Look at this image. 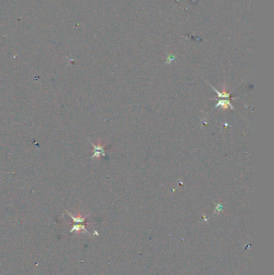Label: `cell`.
<instances>
[{"instance_id": "6", "label": "cell", "mask_w": 274, "mask_h": 275, "mask_svg": "<svg viewBox=\"0 0 274 275\" xmlns=\"http://www.w3.org/2000/svg\"><path fill=\"white\" fill-rule=\"evenodd\" d=\"M223 204H221V203H218V204H216V205H215V212H214V213H219V212H220L221 211H222V210H223Z\"/></svg>"}, {"instance_id": "5", "label": "cell", "mask_w": 274, "mask_h": 275, "mask_svg": "<svg viewBox=\"0 0 274 275\" xmlns=\"http://www.w3.org/2000/svg\"><path fill=\"white\" fill-rule=\"evenodd\" d=\"M211 87H212V89L216 92L218 97H219V98H229V97H230V93H227L226 90H225V89H223V92H222V93H219V92L218 91V90H216L213 86H211Z\"/></svg>"}, {"instance_id": "3", "label": "cell", "mask_w": 274, "mask_h": 275, "mask_svg": "<svg viewBox=\"0 0 274 275\" xmlns=\"http://www.w3.org/2000/svg\"><path fill=\"white\" fill-rule=\"evenodd\" d=\"M219 106H220L221 108H222V109H228V108L229 106L231 107L232 109H234V107H233L232 105V104H231V102H230V101H229V100H228V99L219 100V101H218V103H217V105H215V107H219Z\"/></svg>"}, {"instance_id": "1", "label": "cell", "mask_w": 274, "mask_h": 275, "mask_svg": "<svg viewBox=\"0 0 274 275\" xmlns=\"http://www.w3.org/2000/svg\"><path fill=\"white\" fill-rule=\"evenodd\" d=\"M92 146H93V148H94V154H93L92 158H98V157H100L101 155L105 156V149H104V147H103V146H101V145H97H97L94 144H92Z\"/></svg>"}, {"instance_id": "2", "label": "cell", "mask_w": 274, "mask_h": 275, "mask_svg": "<svg viewBox=\"0 0 274 275\" xmlns=\"http://www.w3.org/2000/svg\"><path fill=\"white\" fill-rule=\"evenodd\" d=\"M81 231H83V232H85V233H86L90 234L89 232H88V230L85 228V224H74V225L73 226V228H71V230H70V233H74V232H76V233H80Z\"/></svg>"}, {"instance_id": "4", "label": "cell", "mask_w": 274, "mask_h": 275, "mask_svg": "<svg viewBox=\"0 0 274 275\" xmlns=\"http://www.w3.org/2000/svg\"><path fill=\"white\" fill-rule=\"evenodd\" d=\"M68 216L72 218V220H73V221L75 222V223H78V224H83L84 222H85L86 218L88 217V216H89V215H87V216H85V217H80V216H78V217H74V216H72V214H70L69 212H68Z\"/></svg>"}]
</instances>
